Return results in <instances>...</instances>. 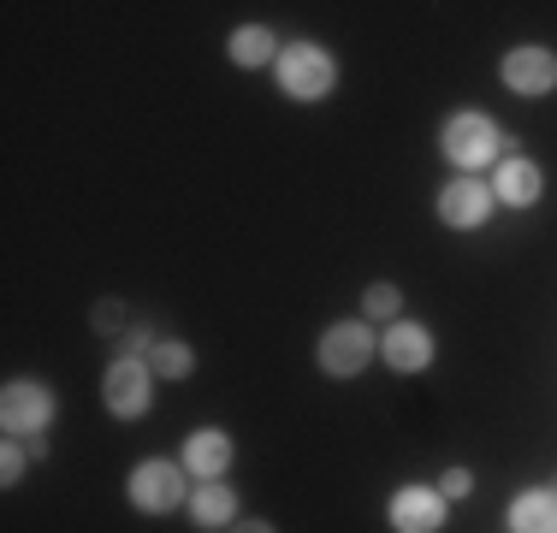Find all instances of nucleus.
Returning a JSON list of instances; mask_svg holds the SVG:
<instances>
[{
  "instance_id": "1",
  "label": "nucleus",
  "mask_w": 557,
  "mask_h": 533,
  "mask_svg": "<svg viewBox=\"0 0 557 533\" xmlns=\"http://www.w3.org/2000/svg\"><path fill=\"white\" fill-rule=\"evenodd\" d=\"M273 72H278V89H285L290 101H326V96H333V84H338V65H333V53H326L321 42L278 48Z\"/></svg>"
},
{
  "instance_id": "2",
  "label": "nucleus",
  "mask_w": 557,
  "mask_h": 533,
  "mask_svg": "<svg viewBox=\"0 0 557 533\" xmlns=\"http://www.w3.org/2000/svg\"><path fill=\"white\" fill-rule=\"evenodd\" d=\"M440 142H445V160H450V166H462V172L493 166L498 149H504L498 125H493L486 113H474V107H462V113H450V119H445Z\"/></svg>"
},
{
  "instance_id": "3",
  "label": "nucleus",
  "mask_w": 557,
  "mask_h": 533,
  "mask_svg": "<svg viewBox=\"0 0 557 533\" xmlns=\"http://www.w3.org/2000/svg\"><path fill=\"white\" fill-rule=\"evenodd\" d=\"M374 356H380V338L368 332V320H338V326L321 332L314 362H321V373H333V380H356Z\"/></svg>"
},
{
  "instance_id": "4",
  "label": "nucleus",
  "mask_w": 557,
  "mask_h": 533,
  "mask_svg": "<svg viewBox=\"0 0 557 533\" xmlns=\"http://www.w3.org/2000/svg\"><path fill=\"white\" fill-rule=\"evenodd\" d=\"M0 426H7V438L36 445V438L54 426V392L36 385V380H12L7 392H0Z\"/></svg>"
},
{
  "instance_id": "5",
  "label": "nucleus",
  "mask_w": 557,
  "mask_h": 533,
  "mask_svg": "<svg viewBox=\"0 0 557 533\" xmlns=\"http://www.w3.org/2000/svg\"><path fill=\"white\" fill-rule=\"evenodd\" d=\"M101 404H108V416H119V421L149 416V404H154V368L137 362V356H119V362L108 368V380H101Z\"/></svg>"
},
{
  "instance_id": "6",
  "label": "nucleus",
  "mask_w": 557,
  "mask_h": 533,
  "mask_svg": "<svg viewBox=\"0 0 557 533\" xmlns=\"http://www.w3.org/2000/svg\"><path fill=\"white\" fill-rule=\"evenodd\" d=\"M184 480H190V469L184 462H166V457H149V462H137L131 469V504L137 510H149V516H166V510H178L184 504Z\"/></svg>"
},
{
  "instance_id": "7",
  "label": "nucleus",
  "mask_w": 557,
  "mask_h": 533,
  "mask_svg": "<svg viewBox=\"0 0 557 533\" xmlns=\"http://www.w3.org/2000/svg\"><path fill=\"white\" fill-rule=\"evenodd\" d=\"M386 516L397 533H440L445 528V492L440 486H397Z\"/></svg>"
},
{
  "instance_id": "8",
  "label": "nucleus",
  "mask_w": 557,
  "mask_h": 533,
  "mask_svg": "<svg viewBox=\"0 0 557 533\" xmlns=\"http://www.w3.org/2000/svg\"><path fill=\"white\" fill-rule=\"evenodd\" d=\"M493 184L481 178H450L440 190V220L450 225V232H474V225H486V213H493Z\"/></svg>"
},
{
  "instance_id": "9",
  "label": "nucleus",
  "mask_w": 557,
  "mask_h": 533,
  "mask_svg": "<svg viewBox=\"0 0 557 533\" xmlns=\"http://www.w3.org/2000/svg\"><path fill=\"white\" fill-rule=\"evenodd\" d=\"M498 77L516 96H552L557 89V53L552 48H510L498 65Z\"/></svg>"
},
{
  "instance_id": "10",
  "label": "nucleus",
  "mask_w": 557,
  "mask_h": 533,
  "mask_svg": "<svg viewBox=\"0 0 557 533\" xmlns=\"http://www.w3.org/2000/svg\"><path fill=\"white\" fill-rule=\"evenodd\" d=\"M380 356H386V368H397V373H421L433 362V332L416 326V320H392V332L380 338Z\"/></svg>"
},
{
  "instance_id": "11",
  "label": "nucleus",
  "mask_w": 557,
  "mask_h": 533,
  "mask_svg": "<svg viewBox=\"0 0 557 533\" xmlns=\"http://www.w3.org/2000/svg\"><path fill=\"white\" fill-rule=\"evenodd\" d=\"M184 469H190L196 480H225V469H232V438H225L220 426L190 433L184 438Z\"/></svg>"
},
{
  "instance_id": "12",
  "label": "nucleus",
  "mask_w": 557,
  "mask_h": 533,
  "mask_svg": "<svg viewBox=\"0 0 557 533\" xmlns=\"http://www.w3.org/2000/svg\"><path fill=\"white\" fill-rule=\"evenodd\" d=\"M540 190H546V178H540V166H534V160H522V154H510L498 166V178H493V196H498V202H510V208H534Z\"/></svg>"
},
{
  "instance_id": "13",
  "label": "nucleus",
  "mask_w": 557,
  "mask_h": 533,
  "mask_svg": "<svg viewBox=\"0 0 557 533\" xmlns=\"http://www.w3.org/2000/svg\"><path fill=\"white\" fill-rule=\"evenodd\" d=\"M504 522H510V533H557V492H516Z\"/></svg>"
},
{
  "instance_id": "14",
  "label": "nucleus",
  "mask_w": 557,
  "mask_h": 533,
  "mask_svg": "<svg viewBox=\"0 0 557 533\" xmlns=\"http://www.w3.org/2000/svg\"><path fill=\"white\" fill-rule=\"evenodd\" d=\"M190 516H196V528H232L237 522V498H232V486H220V480H208V486H196L190 492Z\"/></svg>"
},
{
  "instance_id": "15",
  "label": "nucleus",
  "mask_w": 557,
  "mask_h": 533,
  "mask_svg": "<svg viewBox=\"0 0 557 533\" xmlns=\"http://www.w3.org/2000/svg\"><path fill=\"white\" fill-rule=\"evenodd\" d=\"M232 60L237 65H268V60H278V42H273V30H261V24H244V30H232Z\"/></svg>"
},
{
  "instance_id": "16",
  "label": "nucleus",
  "mask_w": 557,
  "mask_h": 533,
  "mask_svg": "<svg viewBox=\"0 0 557 533\" xmlns=\"http://www.w3.org/2000/svg\"><path fill=\"white\" fill-rule=\"evenodd\" d=\"M149 368L161 373V380H190V373H196V350L184 338H161V344H154V356H149Z\"/></svg>"
},
{
  "instance_id": "17",
  "label": "nucleus",
  "mask_w": 557,
  "mask_h": 533,
  "mask_svg": "<svg viewBox=\"0 0 557 533\" xmlns=\"http://www.w3.org/2000/svg\"><path fill=\"white\" fill-rule=\"evenodd\" d=\"M362 309L374 314V320H392L397 314V285H386V278H380V285H368L362 290Z\"/></svg>"
},
{
  "instance_id": "18",
  "label": "nucleus",
  "mask_w": 557,
  "mask_h": 533,
  "mask_svg": "<svg viewBox=\"0 0 557 533\" xmlns=\"http://www.w3.org/2000/svg\"><path fill=\"white\" fill-rule=\"evenodd\" d=\"M24 457H30V445H24V438H7V450H0V480H7V486H18Z\"/></svg>"
},
{
  "instance_id": "19",
  "label": "nucleus",
  "mask_w": 557,
  "mask_h": 533,
  "mask_svg": "<svg viewBox=\"0 0 557 533\" xmlns=\"http://www.w3.org/2000/svg\"><path fill=\"white\" fill-rule=\"evenodd\" d=\"M440 492H445V498H469V492H474V474H469V469H445Z\"/></svg>"
},
{
  "instance_id": "20",
  "label": "nucleus",
  "mask_w": 557,
  "mask_h": 533,
  "mask_svg": "<svg viewBox=\"0 0 557 533\" xmlns=\"http://www.w3.org/2000/svg\"><path fill=\"white\" fill-rule=\"evenodd\" d=\"M119 320H125V309H119V302H101V309H96V326H101V332H113Z\"/></svg>"
},
{
  "instance_id": "21",
  "label": "nucleus",
  "mask_w": 557,
  "mask_h": 533,
  "mask_svg": "<svg viewBox=\"0 0 557 533\" xmlns=\"http://www.w3.org/2000/svg\"><path fill=\"white\" fill-rule=\"evenodd\" d=\"M225 533H273V522H232Z\"/></svg>"
}]
</instances>
